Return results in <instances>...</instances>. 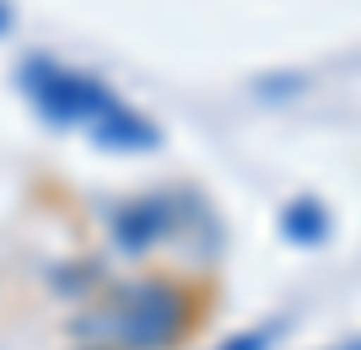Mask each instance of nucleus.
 <instances>
[{
    "label": "nucleus",
    "mask_w": 361,
    "mask_h": 350,
    "mask_svg": "<svg viewBox=\"0 0 361 350\" xmlns=\"http://www.w3.org/2000/svg\"><path fill=\"white\" fill-rule=\"evenodd\" d=\"M334 350H361V339H345V345H334Z\"/></svg>",
    "instance_id": "nucleus-7"
},
{
    "label": "nucleus",
    "mask_w": 361,
    "mask_h": 350,
    "mask_svg": "<svg viewBox=\"0 0 361 350\" xmlns=\"http://www.w3.org/2000/svg\"><path fill=\"white\" fill-rule=\"evenodd\" d=\"M11 32V0H0V38Z\"/></svg>",
    "instance_id": "nucleus-6"
},
{
    "label": "nucleus",
    "mask_w": 361,
    "mask_h": 350,
    "mask_svg": "<svg viewBox=\"0 0 361 350\" xmlns=\"http://www.w3.org/2000/svg\"><path fill=\"white\" fill-rule=\"evenodd\" d=\"M195 291L173 280V275H140L124 280L103 296V307H92L81 329L97 335L114 350H167L195 329Z\"/></svg>",
    "instance_id": "nucleus-1"
},
{
    "label": "nucleus",
    "mask_w": 361,
    "mask_h": 350,
    "mask_svg": "<svg viewBox=\"0 0 361 350\" xmlns=\"http://www.w3.org/2000/svg\"><path fill=\"white\" fill-rule=\"evenodd\" d=\"M275 335H281L275 323H259V329H248V335H232L226 345H216V350H270Z\"/></svg>",
    "instance_id": "nucleus-5"
},
{
    "label": "nucleus",
    "mask_w": 361,
    "mask_h": 350,
    "mask_svg": "<svg viewBox=\"0 0 361 350\" xmlns=\"http://www.w3.org/2000/svg\"><path fill=\"white\" fill-rule=\"evenodd\" d=\"M114 243L124 248V254H146L151 243H162L167 232H173V211H167V199H130V205H119L114 211Z\"/></svg>",
    "instance_id": "nucleus-3"
},
{
    "label": "nucleus",
    "mask_w": 361,
    "mask_h": 350,
    "mask_svg": "<svg viewBox=\"0 0 361 350\" xmlns=\"http://www.w3.org/2000/svg\"><path fill=\"white\" fill-rule=\"evenodd\" d=\"M16 87L27 92V103L38 108V119L54 124V130H75V124L97 130V124L124 103L108 81L87 76V70H75V65L49 60V54H27V60L16 65Z\"/></svg>",
    "instance_id": "nucleus-2"
},
{
    "label": "nucleus",
    "mask_w": 361,
    "mask_h": 350,
    "mask_svg": "<svg viewBox=\"0 0 361 350\" xmlns=\"http://www.w3.org/2000/svg\"><path fill=\"white\" fill-rule=\"evenodd\" d=\"M281 237H291L297 248H318L324 237H329V205L313 194H297L281 211Z\"/></svg>",
    "instance_id": "nucleus-4"
}]
</instances>
